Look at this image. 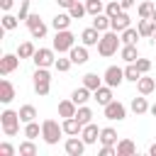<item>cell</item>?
<instances>
[{
  "instance_id": "1",
  "label": "cell",
  "mask_w": 156,
  "mask_h": 156,
  "mask_svg": "<svg viewBox=\"0 0 156 156\" xmlns=\"http://www.w3.org/2000/svg\"><path fill=\"white\" fill-rule=\"evenodd\" d=\"M119 49H122L119 32H112V29L102 32V37H100V41H98V54L105 56V58H110V56H115Z\"/></svg>"
},
{
  "instance_id": "2",
  "label": "cell",
  "mask_w": 156,
  "mask_h": 156,
  "mask_svg": "<svg viewBox=\"0 0 156 156\" xmlns=\"http://www.w3.org/2000/svg\"><path fill=\"white\" fill-rule=\"evenodd\" d=\"M20 110H2L0 115V127H2V134L5 136H15L20 132Z\"/></svg>"
},
{
  "instance_id": "3",
  "label": "cell",
  "mask_w": 156,
  "mask_h": 156,
  "mask_svg": "<svg viewBox=\"0 0 156 156\" xmlns=\"http://www.w3.org/2000/svg\"><path fill=\"white\" fill-rule=\"evenodd\" d=\"M61 134H66V132H63V124H58L56 119H44V122H41V139H44L49 146L58 144V141H61Z\"/></svg>"
},
{
  "instance_id": "4",
  "label": "cell",
  "mask_w": 156,
  "mask_h": 156,
  "mask_svg": "<svg viewBox=\"0 0 156 156\" xmlns=\"http://www.w3.org/2000/svg\"><path fill=\"white\" fill-rule=\"evenodd\" d=\"M32 83H34V93L39 98H46L49 90H51V73H49V68H37L34 76H32Z\"/></svg>"
},
{
  "instance_id": "5",
  "label": "cell",
  "mask_w": 156,
  "mask_h": 156,
  "mask_svg": "<svg viewBox=\"0 0 156 156\" xmlns=\"http://www.w3.org/2000/svg\"><path fill=\"white\" fill-rule=\"evenodd\" d=\"M73 46H76V34H73L71 29H61V32H56V37H54V49H56L58 54L71 51Z\"/></svg>"
},
{
  "instance_id": "6",
  "label": "cell",
  "mask_w": 156,
  "mask_h": 156,
  "mask_svg": "<svg viewBox=\"0 0 156 156\" xmlns=\"http://www.w3.org/2000/svg\"><path fill=\"white\" fill-rule=\"evenodd\" d=\"M54 51H56L54 46H51V49H37L34 56H32L34 66H37V68H49V66H54V63H56V54H54Z\"/></svg>"
},
{
  "instance_id": "7",
  "label": "cell",
  "mask_w": 156,
  "mask_h": 156,
  "mask_svg": "<svg viewBox=\"0 0 156 156\" xmlns=\"http://www.w3.org/2000/svg\"><path fill=\"white\" fill-rule=\"evenodd\" d=\"M102 110H105V117H107L110 122H122V119L127 117V107H124L119 100H112V102H107Z\"/></svg>"
},
{
  "instance_id": "8",
  "label": "cell",
  "mask_w": 156,
  "mask_h": 156,
  "mask_svg": "<svg viewBox=\"0 0 156 156\" xmlns=\"http://www.w3.org/2000/svg\"><path fill=\"white\" fill-rule=\"evenodd\" d=\"M102 80H105L110 88L122 85V80H124V68H119V66H107L105 73H102Z\"/></svg>"
},
{
  "instance_id": "9",
  "label": "cell",
  "mask_w": 156,
  "mask_h": 156,
  "mask_svg": "<svg viewBox=\"0 0 156 156\" xmlns=\"http://www.w3.org/2000/svg\"><path fill=\"white\" fill-rule=\"evenodd\" d=\"M85 141H83V136L78 134V136H68L66 141H63V151L68 154V156H83V151H85Z\"/></svg>"
},
{
  "instance_id": "10",
  "label": "cell",
  "mask_w": 156,
  "mask_h": 156,
  "mask_svg": "<svg viewBox=\"0 0 156 156\" xmlns=\"http://www.w3.org/2000/svg\"><path fill=\"white\" fill-rule=\"evenodd\" d=\"M17 68H20V56L17 54H5L0 58V76H10Z\"/></svg>"
},
{
  "instance_id": "11",
  "label": "cell",
  "mask_w": 156,
  "mask_h": 156,
  "mask_svg": "<svg viewBox=\"0 0 156 156\" xmlns=\"http://www.w3.org/2000/svg\"><path fill=\"white\" fill-rule=\"evenodd\" d=\"M129 22H132L129 12H127V10H122V12L117 15V17H110V29H112V32H119V34H122V32H124L127 27H132Z\"/></svg>"
},
{
  "instance_id": "12",
  "label": "cell",
  "mask_w": 156,
  "mask_h": 156,
  "mask_svg": "<svg viewBox=\"0 0 156 156\" xmlns=\"http://www.w3.org/2000/svg\"><path fill=\"white\" fill-rule=\"evenodd\" d=\"M80 136H83V141L90 146V144H98L100 141V129H98V124L95 122H88V124H83V129H80Z\"/></svg>"
},
{
  "instance_id": "13",
  "label": "cell",
  "mask_w": 156,
  "mask_h": 156,
  "mask_svg": "<svg viewBox=\"0 0 156 156\" xmlns=\"http://www.w3.org/2000/svg\"><path fill=\"white\" fill-rule=\"evenodd\" d=\"M100 37H102V32H98V29L90 24V27H85V29L80 32V44H85L88 49H90V46H98Z\"/></svg>"
},
{
  "instance_id": "14",
  "label": "cell",
  "mask_w": 156,
  "mask_h": 156,
  "mask_svg": "<svg viewBox=\"0 0 156 156\" xmlns=\"http://www.w3.org/2000/svg\"><path fill=\"white\" fill-rule=\"evenodd\" d=\"M93 100H95L98 105H102V107H105L107 102H112V100H115V98H112V88H110L107 83H102L98 90H93Z\"/></svg>"
},
{
  "instance_id": "15",
  "label": "cell",
  "mask_w": 156,
  "mask_h": 156,
  "mask_svg": "<svg viewBox=\"0 0 156 156\" xmlns=\"http://www.w3.org/2000/svg\"><path fill=\"white\" fill-rule=\"evenodd\" d=\"M136 90H139V95H151L154 90H156V78H151V76H141L139 80H136Z\"/></svg>"
},
{
  "instance_id": "16",
  "label": "cell",
  "mask_w": 156,
  "mask_h": 156,
  "mask_svg": "<svg viewBox=\"0 0 156 156\" xmlns=\"http://www.w3.org/2000/svg\"><path fill=\"white\" fill-rule=\"evenodd\" d=\"M15 100V85L7 80V78H2L0 80V102L2 105H10Z\"/></svg>"
},
{
  "instance_id": "17",
  "label": "cell",
  "mask_w": 156,
  "mask_h": 156,
  "mask_svg": "<svg viewBox=\"0 0 156 156\" xmlns=\"http://www.w3.org/2000/svg\"><path fill=\"white\" fill-rule=\"evenodd\" d=\"M68 56H71V61H73L76 66H83V63L88 61V46H85V44H80V46H73V49L68 51Z\"/></svg>"
},
{
  "instance_id": "18",
  "label": "cell",
  "mask_w": 156,
  "mask_h": 156,
  "mask_svg": "<svg viewBox=\"0 0 156 156\" xmlns=\"http://www.w3.org/2000/svg\"><path fill=\"white\" fill-rule=\"evenodd\" d=\"M119 58L127 61V63H134V61L139 58V49H136V44H122V49H119Z\"/></svg>"
},
{
  "instance_id": "19",
  "label": "cell",
  "mask_w": 156,
  "mask_h": 156,
  "mask_svg": "<svg viewBox=\"0 0 156 156\" xmlns=\"http://www.w3.org/2000/svg\"><path fill=\"white\" fill-rule=\"evenodd\" d=\"M71 22H73L71 12H58V15L51 20V27H54L56 32H61V29H68V27H71Z\"/></svg>"
},
{
  "instance_id": "20",
  "label": "cell",
  "mask_w": 156,
  "mask_h": 156,
  "mask_svg": "<svg viewBox=\"0 0 156 156\" xmlns=\"http://www.w3.org/2000/svg\"><path fill=\"white\" fill-rule=\"evenodd\" d=\"M90 98H93V90H90V88H85V85H80V88H76V90L71 93V100H73L76 105H85Z\"/></svg>"
},
{
  "instance_id": "21",
  "label": "cell",
  "mask_w": 156,
  "mask_h": 156,
  "mask_svg": "<svg viewBox=\"0 0 156 156\" xmlns=\"http://www.w3.org/2000/svg\"><path fill=\"white\" fill-rule=\"evenodd\" d=\"M76 112H78V105H76L71 98L58 102V117H63V119H66V117H76Z\"/></svg>"
},
{
  "instance_id": "22",
  "label": "cell",
  "mask_w": 156,
  "mask_h": 156,
  "mask_svg": "<svg viewBox=\"0 0 156 156\" xmlns=\"http://www.w3.org/2000/svg\"><path fill=\"white\" fill-rule=\"evenodd\" d=\"M61 124H63V132H66L68 136H78V134H80V129H83V124L78 122V117H66Z\"/></svg>"
},
{
  "instance_id": "23",
  "label": "cell",
  "mask_w": 156,
  "mask_h": 156,
  "mask_svg": "<svg viewBox=\"0 0 156 156\" xmlns=\"http://www.w3.org/2000/svg\"><path fill=\"white\" fill-rule=\"evenodd\" d=\"M136 154V144L132 139H119L117 141V156H134Z\"/></svg>"
},
{
  "instance_id": "24",
  "label": "cell",
  "mask_w": 156,
  "mask_h": 156,
  "mask_svg": "<svg viewBox=\"0 0 156 156\" xmlns=\"http://www.w3.org/2000/svg\"><path fill=\"white\" fill-rule=\"evenodd\" d=\"M132 112L134 115H146L149 112V102H146V95H139V98H132Z\"/></svg>"
},
{
  "instance_id": "25",
  "label": "cell",
  "mask_w": 156,
  "mask_h": 156,
  "mask_svg": "<svg viewBox=\"0 0 156 156\" xmlns=\"http://www.w3.org/2000/svg\"><path fill=\"white\" fill-rule=\"evenodd\" d=\"M100 144L117 146V129H112V127H102V129H100Z\"/></svg>"
},
{
  "instance_id": "26",
  "label": "cell",
  "mask_w": 156,
  "mask_h": 156,
  "mask_svg": "<svg viewBox=\"0 0 156 156\" xmlns=\"http://www.w3.org/2000/svg\"><path fill=\"white\" fill-rule=\"evenodd\" d=\"M20 119H22V124L34 122V119H37V107H34V105H22V107H20Z\"/></svg>"
},
{
  "instance_id": "27",
  "label": "cell",
  "mask_w": 156,
  "mask_h": 156,
  "mask_svg": "<svg viewBox=\"0 0 156 156\" xmlns=\"http://www.w3.org/2000/svg\"><path fill=\"white\" fill-rule=\"evenodd\" d=\"M93 27H95L98 32H107V29H110V15H105V12L95 15V17H93Z\"/></svg>"
},
{
  "instance_id": "28",
  "label": "cell",
  "mask_w": 156,
  "mask_h": 156,
  "mask_svg": "<svg viewBox=\"0 0 156 156\" xmlns=\"http://www.w3.org/2000/svg\"><path fill=\"white\" fill-rule=\"evenodd\" d=\"M102 83H105V80H102L98 73H85V76H83V85H85V88H90V90H98Z\"/></svg>"
},
{
  "instance_id": "29",
  "label": "cell",
  "mask_w": 156,
  "mask_h": 156,
  "mask_svg": "<svg viewBox=\"0 0 156 156\" xmlns=\"http://www.w3.org/2000/svg\"><path fill=\"white\" fill-rule=\"evenodd\" d=\"M136 29H139V34H141V37L151 39V32H154V22H151V20H144V17H139V22H136Z\"/></svg>"
},
{
  "instance_id": "30",
  "label": "cell",
  "mask_w": 156,
  "mask_h": 156,
  "mask_svg": "<svg viewBox=\"0 0 156 156\" xmlns=\"http://www.w3.org/2000/svg\"><path fill=\"white\" fill-rule=\"evenodd\" d=\"M141 34H139V29H134V27H127L122 34H119V39H122V44H136V39H139Z\"/></svg>"
},
{
  "instance_id": "31",
  "label": "cell",
  "mask_w": 156,
  "mask_h": 156,
  "mask_svg": "<svg viewBox=\"0 0 156 156\" xmlns=\"http://www.w3.org/2000/svg\"><path fill=\"white\" fill-rule=\"evenodd\" d=\"M141 76H144V73L136 68V63H127V68H124V80H129V83H136Z\"/></svg>"
},
{
  "instance_id": "32",
  "label": "cell",
  "mask_w": 156,
  "mask_h": 156,
  "mask_svg": "<svg viewBox=\"0 0 156 156\" xmlns=\"http://www.w3.org/2000/svg\"><path fill=\"white\" fill-rule=\"evenodd\" d=\"M24 136L27 139H37V136H41V124L34 119V122H27L24 124Z\"/></svg>"
},
{
  "instance_id": "33",
  "label": "cell",
  "mask_w": 156,
  "mask_h": 156,
  "mask_svg": "<svg viewBox=\"0 0 156 156\" xmlns=\"http://www.w3.org/2000/svg\"><path fill=\"white\" fill-rule=\"evenodd\" d=\"M17 154H20V156H37V144H34V139L22 141L20 149H17Z\"/></svg>"
},
{
  "instance_id": "34",
  "label": "cell",
  "mask_w": 156,
  "mask_h": 156,
  "mask_svg": "<svg viewBox=\"0 0 156 156\" xmlns=\"http://www.w3.org/2000/svg\"><path fill=\"white\" fill-rule=\"evenodd\" d=\"M154 2H149V0H144V2H139V7H136V15L139 17H144V20H151V15H154Z\"/></svg>"
},
{
  "instance_id": "35",
  "label": "cell",
  "mask_w": 156,
  "mask_h": 156,
  "mask_svg": "<svg viewBox=\"0 0 156 156\" xmlns=\"http://www.w3.org/2000/svg\"><path fill=\"white\" fill-rule=\"evenodd\" d=\"M34 51H37V49H34L32 41H22V44L17 46V56H20V58H32Z\"/></svg>"
},
{
  "instance_id": "36",
  "label": "cell",
  "mask_w": 156,
  "mask_h": 156,
  "mask_svg": "<svg viewBox=\"0 0 156 156\" xmlns=\"http://www.w3.org/2000/svg\"><path fill=\"white\" fill-rule=\"evenodd\" d=\"M76 117H78V122H80V124H88V122H93V110H90L88 105H78Z\"/></svg>"
},
{
  "instance_id": "37",
  "label": "cell",
  "mask_w": 156,
  "mask_h": 156,
  "mask_svg": "<svg viewBox=\"0 0 156 156\" xmlns=\"http://www.w3.org/2000/svg\"><path fill=\"white\" fill-rule=\"evenodd\" d=\"M85 10H88V15H100V12H105V2L102 0H85Z\"/></svg>"
},
{
  "instance_id": "38",
  "label": "cell",
  "mask_w": 156,
  "mask_h": 156,
  "mask_svg": "<svg viewBox=\"0 0 156 156\" xmlns=\"http://www.w3.org/2000/svg\"><path fill=\"white\" fill-rule=\"evenodd\" d=\"M68 12H71V17H73V20H80V17H85V15H88L85 2H80V0H76V2L71 5V10H68Z\"/></svg>"
},
{
  "instance_id": "39",
  "label": "cell",
  "mask_w": 156,
  "mask_h": 156,
  "mask_svg": "<svg viewBox=\"0 0 156 156\" xmlns=\"http://www.w3.org/2000/svg\"><path fill=\"white\" fill-rule=\"evenodd\" d=\"M17 24H20V17H15V15H10V12L2 15V29H5V32L17 29Z\"/></svg>"
},
{
  "instance_id": "40",
  "label": "cell",
  "mask_w": 156,
  "mask_h": 156,
  "mask_svg": "<svg viewBox=\"0 0 156 156\" xmlns=\"http://www.w3.org/2000/svg\"><path fill=\"white\" fill-rule=\"evenodd\" d=\"M122 10H124V7H122V2H119V0H110V2L105 5V15H110V17H117Z\"/></svg>"
},
{
  "instance_id": "41",
  "label": "cell",
  "mask_w": 156,
  "mask_h": 156,
  "mask_svg": "<svg viewBox=\"0 0 156 156\" xmlns=\"http://www.w3.org/2000/svg\"><path fill=\"white\" fill-rule=\"evenodd\" d=\"M71 66H73V61H71V56L68 58H56V63H54V68L58 71V73H66V71H71Z\"/></svg>"
},
{
  "instance_id": "42",
  "label": "cell",
  "mask_w": 156,
  "mask_h": 156,
  "mask_svg": "<svg viewBox=\"0 0 156 156\" xmlns=\"http://www.w3.org/2000/svg\"><path fill=\"white\" fill-rule=\"evenodd\" d=\"M29 34H32V39H44V37H46V24H44V22H39L37 27H32V29H29Z\"/></svg>"
},
{
  "instance_id": "43",
  "label": "cell",
  "mask_w": 156,
  "mask_h": 156,
  "mask_svg": "<svg viewBox=\"0 0 156 156\" xmlns=\"http://www.w3.org/2000/svg\"><path fill=\"white\" fill-rule=\"evenodd\" d=\"M134 63H136V68H139L141 73H149V71H151V61H149V58H141V56H139Z\"/></svg>"
},
{
  "instance_id": "44",
  "label": "cell",
  "mask_w": 156,
  "mask_h": 156,
  "mask_svg": "<svg viewBox=\"0 0 156 156\" xmlns=\"http://www.w3.org/2000/svg\"><path fill=\"white\" fill-rule=\"evenodd\" d=\"M15 154H17V149L12 144H7V141L0 144V156H15Z\"/></svg>"
},
{
  "instance_id": "45",
  "label": "cell",
  "mask_w": 156,
  "mask_h": 156,
  "mask_svg": "<svg viewBox=\"0 0 156 156\" xmlns=\"http://www.w3.org/2000/svg\"><path fill=\"white\" fill-rule=\"evenodd\" d=\"M29 2H32V0H22V5H20V15H17V17H20V22L29 17Z\"/></svg>"
},
{
  "instance_id": "46",
  "label": "cell",
  "mask_w": 156,
  "mask_h": 156,
  "mask_svg": "<svg viewBox=\"0 0 156 156\" xmlns=\"http://www.w3.org/2000/svg\"><path fill=\"white\" fill-rule=\"evenodd\" d=\"M100 156H117V146L102 144V146H100Z\"/></svg>"
},
{
  "instance_id": "47",
  "label": "cell",
  "mask_w": 156,
  "mask_h": 156,
  "mask_svg": "<svg viewBox=\"0 0 156 156\" xmlns=\"http://www.w3.org/2000/svg\"><path fill=\"white\" fill-rule=\"evenodd\" d=\"M39 22H41V17H39V15H29V17H27V20H24V24H27V27H29V29H32V27H37V24H39Z\"/></svg>"
},
{
  "instance_id": "48",
  "label": "cell",
  "mask_w": 156,
  "mask_h": 156,
  "mask_svg": "<svg viewBox=\"0 0 156 156\" xmlns=\"http://www.w3.org/2000/svg\"><path fill=\"white\" fill-rule=\"evenodd\" d=\"M58 2V7H63V10H71V5L76 2V0H56Z\"/></svg>"
},
{
  "instance_id": "49",
  "label": "cell",
  "mask_w": 156,
  "mask_h": 156,
  "mask_svg": "<svg viewBox=\"0 0 156 156\" xmlns=\"http://www.w3.org/2000/svg\"><path fill=\"white\" fill-rule=\"evenodd\" d=\"M12 2H15V0H0V7H2L5 12H10V7H12Z\"/></svg>"
},
{
  "instance_id": "50",
  "label": "cell",
  "mask_w": 156,
  "mask_h": 156,
  "mask_svg": "<svg viewBox=\"0 0 156 156\" xmlns=\"http://www.w3.org/2000/svg\"><path fill=\"white\" fill-rule=\"evenodd\" d=\"M119 2H122V7H124V10H132V7L136 5V0H119Z\"/></svg>"
},
{
  "instance_id": "51",
  "label": "cell",
  "mask_w": 156,
  "mask_h": 156,
  "mask_svg": "<svg viewBox=\"0 0 156 156\" xmlns=\"http://www.w3.org/2000/svg\"><path fill=\"white\" fill-rule=\"evenodd\" d=\"M151 44H156V22H154V32H151Z\"/></svg>"
},
{
  "instance_id": "52",
  "label": "cell",
  "mask_w": 156,
  "mask_h": 156,
  "mask_svg": "<svg viewBox=\"0 0 156 156\" xmlns=\"http://www.w3.org/2000/svg\"><path fill=\"white\" fill-rule=\"evenodd\" d=\"M149 154H151V156H156V141H154V144L149 146Z\"/></svg>"
},
{
  "instance_id": "53",
  "label": "cell",
  "mask_w": 156,
  "mask_h": 156,
  "mask_svg": "<svg viewBox=\"0 0 156 156\" xmlns=\"http://www.w3.org/2000/svg\"><path fill=\"white\" fill-rule=\"evenodd\" d=\"M149 112H151V115H154V117H156V102H154V105H151V107H149Z\"/></svg>"
},
{
  "instance_id": "54",
  "label": "cell",
  "mask_w": 156,
  "mask_h": 156,
  "mask_svg": "<svg viewBox=\"0 0 156 156\" xmlns=\"http://www.w3.org/2000/svg\"><path fill=\"white\" fill-rule=\"evenodd\" d=\"M151 22H156V7H154V15H151Z\"/></svg>"
}]
</instances>
